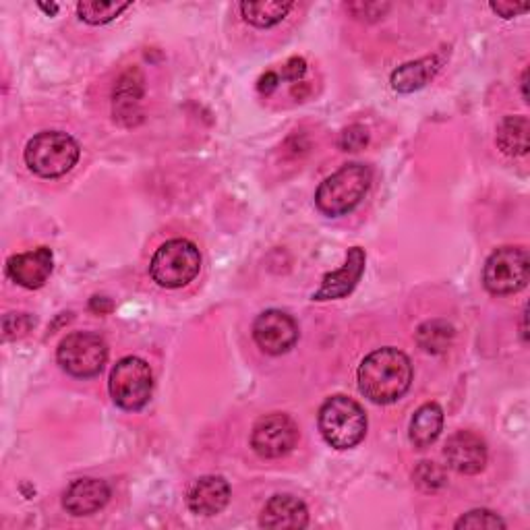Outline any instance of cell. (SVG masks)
Wrapping results in <instances>:
<instances>
[{
  "label": "cell",
  "instance_id": "6",
  "mask_svg": "<svg viewBox=\"0 0 530 530\" xmlns=\"http://www.w3.org/2000/svg\"><path fill=\"white\" fill-rule=\"evenodd\" d=\"M110 396L123 410H141L152 398L154 373L143 359L125 357L110 371Z\"/></svg>",
  "mask_w": 530,
  "mask_h": 530
},
{
  "label": "cell",
  "instance_id": "26",
  "mask_svg": "<svg viewBox=\"0 0 530 530\" xmlns=\"http://www.w3.org/2000/svg\"><path fill=\"white\" fill-rule=\"evenodd\" d=\"M367 143H369V133L361 125H352V127L344 129L340 135V141H338L340 150H344V152H361Z\"/></svg>",
  "mask_w": 530,
  "mask_h": 530
},
{
  "label": "cell",
  "instance_id": "2",
  "mask_svg": "<svg viewBox=\"0 0 530 530\" xmlns=\"http://www.w3.org/2000/svg\"><path fill=\"white\" fill-rule=\"evenodd\" d=\"M373 172L365 164H346L323 181L315 193V205L330 218L346 216L365 199Z\"/></svg>",
  "mask_w": 530,
  "mask_h": 530
},
{
  "label": "cell",
  "instance_id": "19",
  "mask_svg": "<svg viewBox=\"0 0 530 530\" xmlns=\"http://www.w3.org/2000/svg\"><path fill=\"white\" fill-rule=\"evenodd\" d=\"M441 429H444V410L435 402H427L415 412V417L410 421V444L419 450H425L435 444L437 437L441 435Z\"/></svg>",
  "mask_w": 530,
  "mask_h": 530
},
{
  "label": "cell",
  "instance_id": "16",
  "mask_svg": "<svg viewBox=\"0 0 530 530\" xmlns=\"http://www.w3.org/2000/svg\"><path fill=\"white\" fill-rule=\"evenodd\" d=\"M259 524L272 530H299L309 524L307 506L294 495H274L265 504Z\"/></svg>",
  "mask_w": 530,
  "mask_h": 530
},
{
  "label": "cell",
  "instance_id": "4",
  "mask_svg": "<svg viewBox=\"0 0 530 530\" xmlns=\"http://www.w3.org/2000/svg\"><path fill=\"white\" fill-rule=\"evenodd\" d=\"M81 150L79 143L63 131H42L25 145V164L42 179H58L75 168Z\"/></svg>",
  "mask_w": 530,
  "mask_h": 530
},
{
  "label": "cell",
  "instance_id": "12",
  "mask_svg": "<svg viewBox=\"0 0 530 530\" xmlns=\"http://www.w3.org/2000/svg\"><path fill=\"white\" fill-rule=\"evenodd\" d=\"M365 261V251L361 247H352L342 268L338 272L323 276L319 290L313 294V301H336L348 297V294L357 288L365 272Z\"/></svg>",
  "mask_w": 530,
  "mask_h": 530
},
{
  "label": "cell",
  "instance_id": "15",
  "mask_svg": "<svg viewBox=\"0 0 530 530\" xmlns=\"http://www.w3.org/2000/svg\"><path fill=\"white\" fill-rule=\"evenodd\" d=\"M110 499V487L100 479H77L63 495V506L73 516H92Z\"/></svg>",
  "mask_w": 530,
  "mask_h": 530
},
{
  "label": "cell",
  "instance_id": "30",
  "mask_svg": "<svg viewBox=\"0 0 530 530\" xmlns=\"http://www.w3.org/2000/svg\"><path fill=\"white\" fill-rule=\"evenodd\" d=\"M489 7L493 13H497L499 17H504V19H512V17H518V15L528 11V5H516V3H491Z\"/></svg>",
  "mask_w": 530,
  "mask_h": 530
},
{
  "label": "cell",
  "instance_id": "21",
  "mask_svg": "<svg viewBox=\"0 0 530 530\" xmlns=\"http://www.w3.org/2000/svg\"><path fill=\"white\" fill-rule=\"evenodd\" d=\"M454 328L452 323L444 319H431L425 321L423 326L417 330V344L431 355H441L446 352L454 342Z\"/></svg>",
  "mask_w": 530,
  "mask_h": 530
},
{
  "label": "cell",
  "instance_id": "33",
  "mask_svg": "<svg viewBox=\"0 0 530 530\" xmlns=\"http://www.w3.org/2000/svg\"><path fill=\"white\" fill-rule=\"evenodd\" d=\"M526 83H528V69L522 73V81H520V85H522V98H524V102H528V92H526Z\"/></svg>",
  "mask_w": 530,
  "mask_h": 530
},
{
  "label": "cell",
  "instance_id": "22",
  "mask_svg": "<svg viewBox=\"0 0 530 530\" xmlns=\"http://www.w3.org/2000/svg\"><path fill=\"white\" fill-rule=\"evenodd\" d=\"M292 3H241L243 19L255 27H274L286 19Z\"/></svg>",
  "mask_w": 530,
  "mask_h": 530
},
{
  "label": "cell",
  "instance_id": "11",
  "mask_svg": "<svg viewBox=\"0 0 530 530\" xmlns=\"http://www.w3.org/2000/svg\"><path fill=\"white\" fill-rule=\"evenodd\" d=\"M52 268V251L48 247H38L34 251H25L9 257L7 276L27 290H38L48 282Z\"/></svg>",
  "mask_w": 530,
  "mask_h": 530
},
{
  "label": "cell",
  "instance_id": "28",
  "mask_svg": "<svg viewBox=\"0 0 530 530\" xmlns=\"http://www.w3.org/2000/svg\"><path fill=\"white\" fill-rule=\"evenodd\" d=\"M346 9L355 15L357 19H367V21H377L379 17H384L390 11V5L381 3H352L346 5Z\"/></svg>",
  "mask_w": 530,
  "mask_h": 530
},
{
  "label": "cell",
  "instance_id": "20",
  "mask_svg": "<svg viewBox=\"0 0 530 530\" xmlns=\"http://www.w3.org/2000/svg\"><path fill=\"white\" fill-rule=\"evenodd\" d=\"M528 135H530V123L526 116H506L497 127L495 141L499 150H502L506 156L518 158L526 156L530 150Z\"/></svg>",
  "mask_w": 530,
  "mask_h": 530
},
{
  "label": "cell",
  "instance_id": "8",
  "mask_svg": "<svg viewBox=\"0 0 530 530\" xmlns=\"http://www.w3.org/2000/svg\"><path fill=\"white\" fill-rule=\"evenodd\" d=\"M530 259L522 247H502L489 255L483 270V284L491 294L520 292L528 284Z\"/></svg>",
  "mask_w": 530,
  "mask_h": 530
},
{
  "label": "cell",
  "instance_id": "5",
  "mask_svg": "<svg viewBox=\"0 0 530 530\" xmlns=\"http://www.w3.org/2000/svg\"><path fill=\"white\" fill-rule=\"evenodd\" d=\"M201 270V253L187 239H172L164 243L152 263V280L162 288H183L191 284Z\"/></svg>",
  "mask_w": 530,
  "mask_h": 530
},
{
  "label": "cell",
  "instance_id": "27",
  "mask_svg": "<svg viewBox=\"0 0 530 530\" xmlns=\"http://www.w3.org/2000/svg\"><path fill=\"white\" fill-rule=\"evenodd\" d=\"M34 323H36V319H32L25 313H9V315H5V321H3L5 340H13V338L23 336L29 328L34 326Z\"/></svg>",
  "mask_w": 530,
  "mask_h": 530
},
{
  "label": "cell",
  "instance_id": "32",
  "mask_svg": "<svg viewBox=\"0 0 530 530\" xmlns=\"http://www.w3.org/2000/svg\"><path fill=\"white\" fill-rule=\"evenodd\" d=\"M90 309H92V311H98V313L102 315V313L112 311V303H110L106 297H94L92 303H90Z\"/></svg>",
  "mask_w": 530,
  "mask_h": 530
},
{
  "label": "cell",
  "instance_id": "3",
  "mask_svg": "<svg viewBox=\"0 0 530 530\" xmlns=\"http://www.w3.org/2000/svg\"><path fill=\"white\" fill-rule=\"evenodd\" d=\"M317 425L332 448L350 450L365 439L367 415L357 400L338 394L323 402Z\"/></svg>",
  "mask_w": 530,
  "mask_h": 530
},
{
  "label": "cell",
  "instance_id": "10",
  "mask_svg": "<svg viewBox=\"0 0 530 530\" xmlns=\"http://www.w3.org/2000/svg\"><path fill=\"white\" fill-rule=\"evenodd\" d=\"M253 340L265 355H284L299 340V326L280 309L263 311L253 323Z\"/></svg>",
  "mask_w": 530,
  "mask_h": 530
},
{
  "label": "cell",
  "instance_id": "9",
  "mask_svg": "<svg viewBox=\"0 0 530 530\" xmlns=\"http://www.w3.org/2000/svg\"><path fill=\"white\" fill-rule=\"evenodd\" d=\"M299 441V427L284 412L261 417L251 433L255 454L265 460H276L290 454Z\"/></svg>",
  "mask_w": 530,
  "mask_h": 530
},
{
  "label": "cell",
  "instance_id": "18",
  "mask_svg": "<svg viewBox=\"0 0 530 530\" xmlns=\"http://www.w3.org/2000/svg\"><path fill=\"white\" fill-rule=\"evenodd\" d=\"M439 56H425L415 63H406L392 73V87L398 94H412L425 87L439 71Z\"/></svg>",
  "mask_w": 530,
  "mask_h": 530
},
{
  "label": "cell",
  "instance_id": "23",
  "mask_svg": "<svg viewBox=\"0 0 530 530\" xmlns=\"http://www.w3.org/2000/svg\"><path fill=\"white\" fill-rule=\"evenodd\" d=\"M131 3H79V17L90 25H104L114 21L123 11H127Z\"/></svg>",
  "mask_w": 530,
  "mask_h": 530
},
{
  "label": "cell",
  "instance_id": "14",
  "mask_svg": "<svg viewBox=\"0 0 530 530\" xmlns=\"http://www.w3.org/2000/svg\"><path fill=\"white\" fill-rule=\"evenodd\" d=\"M141 98L143 75L139 69H129L114 87V121H119L125 127H135L141 123Z\"/></svg>",
  "mask_w": 530,
  "mask_h": 530
},
{
  "label": "cell",
  "instance_id": "1",
  "mask_svg": "<svg viewBox=\"0 0 530 530\" xmlns=\"http://www.w3.org/2000/svg\"><path fill=\"white\" fill-rule=\"evenodd\" d=\"M357 379L365 398L375 404H392L410 390L412 365L402 350L386 346L363 359Z\"/></svg>",
  "mask_w": 530,
  "mask_h": 530
},
{
  "label": "cell",
  "instance_id": "34",
  "mask_svg": "<svg viewBox=\"0 0 530 530\" xmlns=\"http://www.w3.org/2000/svg\"><path fill=\"white\" fill-rule=\"evenodd\" d=\"M42 11H46L48 15H56L58 13V5H40Z\"/></svg>",
  "mask_w": 530,
  "mask_h": 530
},
{
  "label": "cell",
  "instance_id": "13",
  "mask_svg": "<svg viewBox=\"0 0 530 530\" xmlns=\"http://www.w3.org/2000/svg\"><path fill=\"white\" fill-rule=\"evenodd\" d=\"M444 456L456 473L479 475L487 464V446L477 433L458 431L448 439Z\"/></svg>",
  "mask_w": 530,
  "mask_h": 530
},
{
  "label": "cell",
  "instance_id": "29",
  "mask_svg": "<svg viewBox=\"0 0 530 530\" xmlns=\"http://www.w3.org/2000/svg\"><path fill=\"white\" fill-rule=\"evenodd\" d=\"M305 73H307L305 58L294 56L282 67V73H278V75H280V81H299Z\"/></svg>",
  "mask_w": 530,
  "mask_h": 530
},
{
  "label": "cell",
  "instance_id": "35",
  "mask_svg": "<svg viewBox=\"0 0 530 530\" xmlns=\"http://www.w3.org/2000/svg\"><path fill=\"white\" fill-rule=\"evenodd\" d=\"M522 340L526 342V311L522 313Z\"/></svg>",
  "mask_w": 530,
  "mask_h": 530
},
{
  "label": "cell",
  "instance_id": "31",
  "mask_svg": "<svg viewBox=\"0 0 530 530\" xmlns=\"http://www.w3.org/2000/svg\"><path fill=\"white\" fill-rule=\"evenodd\" d=\"M278 83H280V75H278L276 71H268V73H265V75L259 79L257 90H259L261 94H265V96H270V94L276 90V87H278Z\"/></svg>",
  "mask_w": 530,
  "mask_h": 530
},
{
  "label": "cell",
  "instance_id": "25",
  "mask_svg": "<svg viewBox=\"0 0 530 530\" xmlns=\"http://www.w3.org/2000/svg\"><path fill=\"white\" fill-rule=\"evenodd\" d=\"M415 481L423 491H437L446 485V475L435 462H421L415 470Z\"/></svg>",
  "mask_w": 530,
  "mask_h": 530
},
{
  "label": "cell",
  "instance_id": "7",
  "mask_svg": "<svg viewBox=\"0 0 530 530\" xmlns=\"http://www.w3.org/2000/svg\"><path fill=\"white\" fill-rule=\"evenodd\" d=\"M56 361L71 377L90 379L102 373L108 361V344L98 334L73 332L58 344Z\"/></svg>",
  "mask_w": 530,
  "mask_h": 530
},
{
  "label": "cell",
  "instance_id": "17",
  "mask_svg": "<svg viewBox=\"0 0 530 530\" xmlns=\"http://www.w3.org/2000/svg\"><path fill=\"white\" fill-rule=\"evenodd\" d=\"M228 502L230 485L216 475L197 479L187 493V506L197 516H216L228 506Z\"/></svg>",
  "mask_w": 530,
  "mask_h": 530
},
{
  "label": "cell",
  "instance_id": "24",
  "mask_svg": "<svg viewBox=\"0 0 530 530\" xmlns=\"http://www.w3.org/2000/svg\"><path fill=\"white\" fill-rule=\"evenodd\" d=\"M456 528L462 530H497V528H506V522L499 518L495 512L491 510H473L464 514L458 522Z\"/></svg>",
  "mask_w": 530,
  "mask_h": 530
}]
</instances>
